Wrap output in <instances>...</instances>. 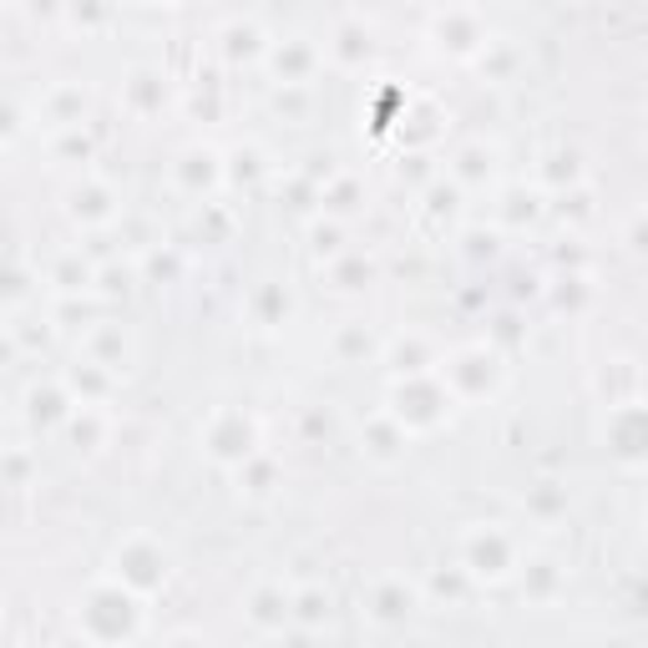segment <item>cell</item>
<instances>
[{
    "label": "cell",
    "mask_w": 648,
    "mask_h": 648,
    "mask_svg": "<svg viewBox=\"0 0 648 648\" xmlns=\"http://www.w3.org/2000/svg\"><path fill=\"white\" fill-rule=\"evenodd\" d=\"M259 436H253V421L243 416V410H218L213 421H208L203 431V446L213 461H223V467H239V461H249L253 451H259Z\"/></svg>",
    "instance_id": "obj_1"
},
{
    "label": "cell",
    "mask_w": 648,
    "mask_h": 648,
    "mask_svg": "<svg viewBox=\"0 0 648 648\" xmlns=\"http://www.w3.org/2000/svg\"><path fill=\"white\" fill-rule=\"evenodd\" d=\"M117 578H122L127 588L148 592V588H158V582L168 578V558H162L148 537H132V542L117 552Z\"/></svg>",
    "instance_id": "obj_2"
},
{
    "label": "cell",
    "mask_w": 648,
    "mask_h": 648,
    "mask_svg": "<svg viewBox=\"0 0 648 648\" xmlns=\"http://www.w3.org/2000/svg\"><path fill=\"white\" fill-rule=\"evenodd\" d=\"M67 208H71V218H81V223H91V228L117 223V213H122V203H117V193L107 182H77Z\"/></svg>",
    "instance_id": "obj_3"
},
{
    "label": "cell",
    "mask_w": 648,
    "mask_h": 648,
    "mask_svg": "<svg viewBox=\"0 0 648 648\" xmlns=\"http://www.w3.org/2000/svg\"><path fill=\"white\" fill-rule=\"evenodd\" d=\"M269 67H273V77H285V87H309V77H315V67H319V51L295 36L289 46H273Z\"/></svg>",
    "instance_id": "obj_4"
},
{
    "label": "cell",
    "mask_w": 648,
    "mask_h": 648,
    "mask_svg": "<svg viewBox=\"0 0 648 648\" xmlns=\"http://www.w3.org/2000/svg\"><path fill=\"white\" fill-rule=\"evenodd\" d=\"M249 618L259 634H285L289 624V592L279 582H263V588L249 592Z\"/></svg>",
    "instance_id": "obj_5"
},
{
    "label": "cell",
    "mask_w": 648,
    "mask_h": 648,
    "mask_svg": "<svg viewBox=\"0 0 648 648\" xmlns=\"http://www.w3.org/2000/svg\"><path fill=\"white\" fill-rule=\"evenodd\" d=\"M31 410H26V416H31V426H41V431H51V426H67L71 421V390L67 386H36L31 396Z\"/></svg>",
    "instance_id": "obj_6"
},
{
    "label": "cell",
    "mask_w": 648,
    "mask_h": 648,
    "mask_svg": "<svg viewBox=\"0 0 648 648\" xmlns=\"http://www.w3.org/2000/svg\"><path fill=\"white\" fill-rule=\"evenodd\" d=\"M67 390L81 406H97V400H107V390H112V370H102L97 360H77L67 370Z\"/></svg>",
    "instance_id": "obj_7"
},
{
    "label": "cell",
    "mask_w": 648,
    "mask_h": 648,
    "mask_svg": "<svg viewBox=\"0 0 648 648\" xmlns=\"http://www.w3.org/2000/svg\"><path fill=\"white\" fill-rule=\"evenodd\" d=\"M46 122L57 127V132H71V127L87 122V91L81 87H57L46 97Z\"/></svg>",
    "instance_id": "obj_8"
},
{
    "label": "cell",
    "mask_w": 648,
    "mask_h": 648,
    "mask_svg": "<svg viewBox=\"0 0 648 648\" xmlns=\"http://www.w3.org/2000/svg\"><path fill=\"white\" fill-rule=\"evenodd\" d=\"M410 608H416V592L406 588V582H380L376 592H370V614L380 618V624H396V618H410Z\"/></svg>",
    "instance_id": "obj_9"
},
{
    "label": "cell",
    "mask_w": 648,
    "mask_h": 648,
    "mask_svg": "<svg viewBox=\"0 0 648 648\" xmlns=\"http://www.w3.org/2000/svg\"><path fill=\"white\" fill-rule=\"evenodd\" d=\"M91 279H97V269H91L81 253H61L57 269H51V285H57L61 295H87Z\"/></svg>",
    "instance_id": "obj_10"
},
{
    "label": "cell",
    "mask_w": 648,
    "mask_h": 648,
    "mask_svg": "<svg viewBox=\"0 0 648 648\" xmlns=\"http://www.w3.org/2000/svg\"><path fill=\"white\" fill-rule=\"evenodd\" d=\"M335 360H345V365H365V355L376 350V340H370V330H365V325H340V330H335Z\"/></svg>",
    "instance_id": "obj_11"
},
{
    "label": "cell",
    "mask_w": 648,
    "mask_h": 648,
    "mask_svg": "<svg viewBox=\"0 0 648 648\" xmlns=\"http://www.w3.org/2000/svg\"><path fill=\"white\" fill-rule=\"evenodd\" d=\"M289 618H299L305 628H315L319 618H330V592H325V588H299V592H289Z\"/></svg>",
    "instance_id": "obj_12"
},
{
    "label": "cell",
    "mask_w": 648,
    "mask_h": 648,
    "mask_svg": "<svg viewBox=\"0 0 648 648\" xmlns=\"http://www.w3.org/2000/svg\"><path fill=\"white\" fill-rule=\"evenodd\" d=\"M91 289L102 299H117L132 289V269H122V263H112V269H97V279H91Z\"/></svg>",
    "instance_id": "obj_13"
},
{
    "label": "cell",
    "mask_w": 648,
    "mask_h": 648,
    "mask_svg": "<svg viewBox=\"0 0 648 648\" xmlns=\"http://www.w3.org/2000/svg\"><path fill=\"white\" fill-rule=\"evenodd\" d=\"M315 259H340V228H325V223H319L315 228Z\"/></svg>",
    "instance_id": "obj_14"
},
{
    "label": "cell",
    "mask_w": 648,
    "mask_h": 648,
    "mask_svg": "<svg viewBox=\"0 0 648 648\" xmlns=\"http://www.w3.org/2000/svg\"><path fill=\"white\" fill-rule=\"evenodd\" d=\"M21 132V117H16L11 102H0V137H16Z\"/></svg>",
    "instance_id": "obj_15"
},
{
    "label": "cell",
    "mask_w": 648,
    "mask_h": 648,
    "mask_svg": "<svg viewBox=\"0 0 648 648\" xmlns=\"http://www.w3.org/2000/svg\"><path fill=\"white\" fill-rule=\"evenodd\" d=\"M31 11H36V16H57V11H61V0H31Z\"/></svg>",
    "instance_id": "obj_16"
},
{
    "label": "cell",
    "mask_w": 648,
    "mask_h": 648,
    "mask_svg": "<svg viewBox=\"0 0 648 648\" xmlns=\"http://www.w3.org/2000/svg\"><path fill=\"white\" fill-rule=\"evenodd\" d=\"M142 6H158V0H142Z\"/></svg>",
    "instance_id": "obj_17"
}]
</instances>
